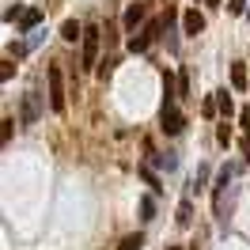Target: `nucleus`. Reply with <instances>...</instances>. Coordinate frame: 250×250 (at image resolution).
Returning a JSON list of instances; mask_svg holds the SVG:
<instances>
[{
    "label": "nucleus",
    "instance_id": "nucleus-7",
    "mask_svg": "<svg viewBox=\"0 0 250 250\" xmlns=\"http://www.w3.org/2000/svg\"><path fill=\"white\" fill-rule=\"evenodd\" d=\"M231 87H235V91H247V87H250V76H247V64H243V61L231 64Z\"/></svg>",
    "mask_w": 250,
    "mask_h": 250
},
{
    "label": "nucleus",
    "instance_id": "nucleus-10",
    "mask_svg": "<svg viewBox=\"0 0 250 250\" xmlns=\"http://www.w3.org/2000/svg\"><path fill=\"white\" fill-rule=\"evenodd\" d=\"M141 243H144V235L133 231V235H125L122 243H118V250H141Z\"/></svg>",
    "mask_w": 250,
    "mask_h": 250
},
{
    "label": "nucleus",
    "instance_id": "nucleus-17",
    "mask_svg": "<svg viewBox=\"0 0 250 250\" xmlns=\"http://www.w3.org/2000/svg\"><path fill=\"white\" fill-rule=\"evenodd\" d=\"M239 125H243V133H250V110H243V114H239Z\"/></svg>",
    "mask_w": 250,
    "mask_h": 250
},
{
    "label": "nucleus",
    "instance_id": "nucleus-15",
    "mask_svg": "<svg viewBox=\"0 0 250 250\" xmlns=\"http://www.w3.org/2000/svg\"><path fill=\"white\" fill-rule=\"evenodd\" d=\"M243 8H247V0H231V4H228V12H231V16H243Z\"/></svg>",
    "mask_w": 250,
    "mask_h": 250
},
{
    "label": "nucleus",
    "instance_id": "nucleus-16",
    "mask_svg": "<svg viewBox=\"0 0 250 250\" xmlns=\"http://www.w3.org/2000/svg\"><path fill=\"white\" fill-rule=\"evenodd\" d=\"M189 91V76L186 72H178V95H186Z\"/></svg>",
    "mask_w": 250,
    "mask_h": 250
},
{
    "label": "nucleus",
    "instance_id": "nucleus-13",
    "mask_svg": "<svg viewBox=\"0 0 250 250\" xmlns=\"http://www.w3.org/2000/svg\"><path fill=\"white\" fill-rule=\"evenodd\" d=\"M216 141H220V144L231 141V125H228V122H220V125H216Z\"/></svg>",
    "mask_w": 250,
    "mask_h": 250
},
{
    "label": "nucleus",
    "instance_id": "nucleus-3",
    "mask_svg": "<svg viewBox=\"0 0 250 250\" xmlns=\"http://www.w3.org/2000/svg\"><path fill=\"white\" fill-rule=\"evenodd\" d=\"M159 122H163V133H167V137H178V133H182V125H186V114L174 106V103H163Z\"/></svg>",
    "mask_w": 250,
    "mask_h": 250
},
{
    "label": "nucleus",
    "instance_id": "nucleus-20",
    "mask_svg": "<svg viewBox=\"0 0 250 250\" xmlns=\"http://www.w3.org/2000/svg\"><path fill=\"white\" fill-rule=\"evenodd\" d=\"M167 250H182V247H167Z\"/></svg>",
    "mask_w": 250,
    "mask_h": 250
},
{
    "label": "nucleus",
    "instance_id": "nucleus-5",
    "mask_svg": "<svg viewBox=\"0 0 250 250\" xmlns=\"http://www.w3.org/2000/svg\"><path fill=\"white\" fill-rule=\"evenodd\" d=\"M144 16H148V4H144V0H133V4H129V8H125V31L129 34H137V27H141L144 23Z\"/></svg>",
    "mask_w": 250,
    "mask_h": 250
},
{
    "label": "nucleus",
    "instance_id": "nucleus-1",
    "mask_svg": "<svg viewBox=\"0 0 250 250\" xmlns=\"http://www.w3.org/2000/svg\"><path fill=\"white\" fill-rule=\"evenodd\" d=\"M64 72L61 68H49V110H53V114H64V103H68V99H64Z\"/></svg>",
    "mask_w": 250,
    "mask_h": 250
},
{
    "label": "nucleus",
    "instance_id": "nucleus-14",
    "mask_svg": "<svg viewBox=\"0 0 250 250\" xmlns=\"http://www.w3.org/2000/svg\"><path fill=\"white\" fill-rule=\"evenodd\" d=\"M12 76H16V64L4 61V64H0V80H12Z\"/></svg>",
    "mask_w": 250,
    "mask_h": 250
},
{
    "label": "nucleus",
    "instance_id": "nucleus-12",
    "mask_svg": "<svg viewBox=\"0 0 250 250\" xmlns=\"http://www.w3.org/2000/svg\"><path fill=\"white\" fill-rule=\"evenodd\" d=\"M12 133H16V122H12V118H4V122H0V141L8 144V141H12Z\"/></svg>",
    "mask_w": 250,
    "mask_h": 250
},
{
    "label": "nucleus",
    "instance_id": "nucleus-9",
    "mask_svg": "<svg viewBox=\"0 0 250 250\" xmlns=\"http://www.w3.org/2000/svg\"><path fill=\"white\" fill-rule=\"evenodd\" d=\"M216 110L224 114V118H231V114H235V103H231V95H224V91H220V95H216Z\"/></svg>",
    "mask_w": 250,
    "mask_h": 250
},
{
    "label": "nucleus",
    "instance_id": "nucleus-19",
    "mask_svg": "<svg viewBox=\"0 0 250 250\" xmlns=\"http://www.w3.org/2000/svg\"><path fill=\"white\" fill-rule=\"evenodd\" d=\"M205 4H212V8H216V4H220V0H205Z\"/></svg>",
    "mask_w": 250,
    "mask_h": 250
},
{
    "label": "nucleus",
    "instance_id": "nucleus-11",
    "mask_svg": "<svg viewBox=\"0 0 250 250\" xmlns=\"http://www.w3.org/2000/svg\"><path fill=\"white\" fill-rule=\"evenodd\" d=\"M38 19H42V12H38V8H27V12L19 16V23H23V27H34Z\"/></svg>",
    "mask_w": 250,
    "mask_h": 250
},
{
    "label": "nucleus",
    "instance_id": "nucleus-4",
    "mask_svg": "<svg viewBox=\"0 0 250 250\" xmlns=\"http://www.w3.org/2000/svg\"><path fill=\"white\" fill-rule=\"evenodd\" d=\"M159 27H163V23H159V19H152V23H144L141 31H137V38H133V34H129V49H133V53H144V49L152 46V42H156V34H159Z\"/></svg>",
    "mask_w": 250,
    "mask_h": 250
},
{
    "label": "nucleus",
    "instance_id": "nucleus-6",
    "mask_svg": "<svg viewBox=\"0 0 250 250\" xmlns=\"http://www.w3.org/2000/svg\"><path fill=\"white\" fill-rule=\"evenodd\" d=\"M182 31H186V34H201L205 31V16L197 12V8H189L186 16H182Z\"/></svg>",
    "mask_w": 250,
    "mask_h": 250
},
{
    "label": "nucleus",
    "instance_id": "nucleus-2",
    "mask_svg": "<svg viewBox=\"0 0 250 250\" xmlns=\"http://www.w3.org/2000/svg\"><path fill=\"white\" fill-rule=\"evenodd\" d=\"M99 46H103V31L99 27H83V68L99 64Z\"/></svg>",
    "mask_w": 250,
    "mask_h": 250
},
{
    "label": "nucleus",
    "instance_id": "nucleus-8",
    "mask_svg": "<svg viewBox=\"0 0 250 250\" xmlns=\"http://www.w3.org/2000/svg\"><path fill=\"white\" fill-rule=\"evenodd\" d=\"M61 38L64 42H83V27H80L76 19H64L61 23Z\"/></svg>",
    "mask_w": 250,
    "mask_h": 250
},
{
    "label": "nucleus",
    "instance_id": "nucleus-18",
    "mask_svg": "<svg viewBox=\"0 0 250 250\" xmlns=\"http://www.w3.org/2000/svg\"><path fill=\"white\" fill-rule=\"evenodd\" d=\"M243 156L250 159V133H243Z\"/></svg>",
    "mask_w": 250,
    "mask_h": 250
}]
</instances>
